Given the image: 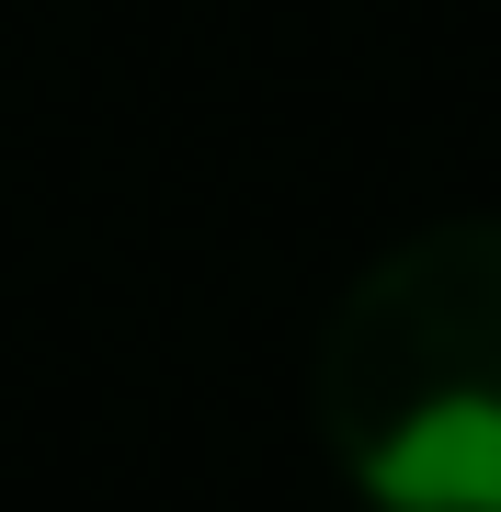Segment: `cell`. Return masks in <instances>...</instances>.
I'll use <instances>...</instances> for the list:
<instances>
[{"mask_svg": "<svg viewBox=\"0 0 501 512\" xmlns=\"http://www.w3.org/2000/svg\"><path fill=\"white\" fill-rule=\"evenodd\" d=\"M308 410L365 512H501V217L388 239L319 319Z\"/></svg>", "mask_w": 501, "mask_h": 512, "instance_id": "1", "label": "cell"}]
</instances>
